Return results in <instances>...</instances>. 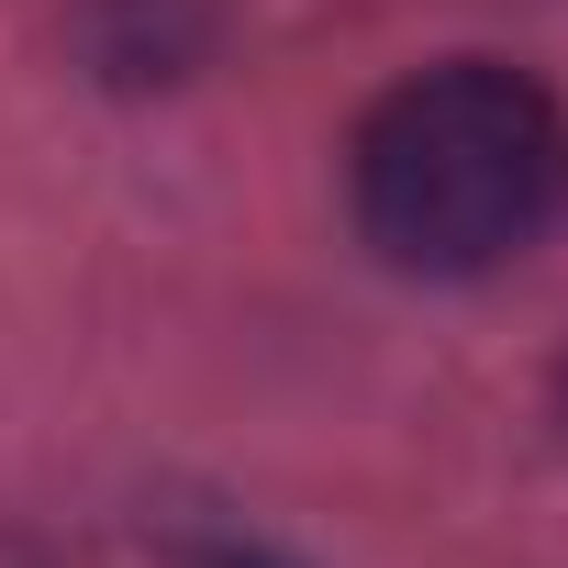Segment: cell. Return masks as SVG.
I'll return each instance as SVG.
<instances>
[{"instance_id":"cell-1","label":"cell","mask_w":568,"mask_h":568,"mask_svg":"<svg viewBox=\"0 0 568 568\" xmlns=\"http://www.w3.org/2000/svg\"><path fill=\"white\" fill-rule=\"evenodd\" d=\"M357 223L390 267L413 278H479L513 267L524 245H546V223L568 212V112L490 57L424 68L402 79L368 123H357Z\"/></svg>"},{"instance_id":"cell-2","label":"cell","mask_w":568,"mask_h":568,"mask_svg":"<svg viewBox=\"0 0 568 568\" xmlns=\"http://www.w3.org/2000/svg\"><path fill=\"white\" fill-rule=\"evenodd\" d=\"M179 568H291L278 546H234V535H212V546H179Z\"/></svg>"},{"instance_id":"cell-3","label":"cell","mask_w":568,"mask_h":568,"mask_svg":"<svg viewBox=\"0 0 568 568\" xmlns=\"http://www.w3.org/2000/svg\"><path fill=\"white\" fill-rule=\"evenodd\" d=\"M557 424H568V368H557Z\"/></svg>"}]
</instances>
